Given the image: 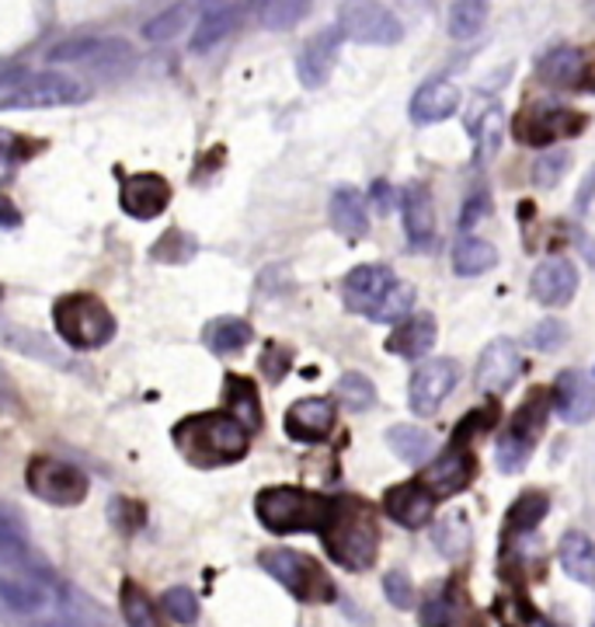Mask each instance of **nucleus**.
I'll list each match as a JSON object with an SVG mask.
<instances>
[{
  "label": "nucleus",
  "instance_id": "1",
  "mask_svg": "<svg viewBox=\"0 0 595 627\" xmlns=\"http://www.w3.org/2000/svg\"><path fill=\"white\" fill-rule=\"evenodd\" d=\"M171 440L182 450V457L196 467H226L237 464L247 446H252V432L230 411H199L188 415L175 426Z\"/></svg>",
  "mask_w": 595,
  "mask_h": 627
},
{
  "label": "nucleus",
  "instance_id": "2",
  "mask_svg": "<svg viewBox=\"0 0 595 627\" xmlns=\"http://www.w3.org/2000/svg\"><path fill=\"white\" fill-rule=\"evenodd\" d=\"M324 547L328 555L352 568V572H362L376 561V550H380V530L373 520V509L359 499H335L331 502V520L328 526L320 530Z\"/></svg>",
  "mask_w": 595,
  "mask_h": 627
},
{
  "label": "nucleus",
  "instance_id": "3",
  "mask_svg": "<svg viewBox=\"0 0 595 627\" xmlns=\"http://www.w3.org/2000/svg\"><path fill=\"white\" fill-rule=\"evenodd\" d=\"M331 502L317 491H303L293 485H279V488H265L255 499V512L265 530L272 534H303V530H314L320 534L331 520Z\"/></svg>",
  "mask_w": 595,
  "mask_h": 627
},
{
  "label": "nucleus",
  "instance_id": "4",
  "mask_svg": "<svg viewBox=\"0 0 595 627\" xmlns=\"http://www.w3.org/2000/svg\"><path fill=\"white\" fill-rule=\"evenodd\" d=\"M88 98V88L81 81L67 78L56 70H0V112L8 108H60L77 105Z\"/></svg>",
  "mask_w": 595,
  "mask_h": 627
},
{
  "label": "nucleus",
  "instance_id": "5",
  "mask_svg": "<svg viewBox=\"0 0 595 627\" xmlns=\"http://www.w3.org/2000/svg\"><path fill=\"white\" fill-rule=\"evenodd\" d=\"M52 325L70 349L94 352L115 338V314L94 293H67L52 303Z\"/></svg>",
  "mask_w": 595,
  "mask_h": 627
},
{
  "label": "nucleus",
  "instance_id": "6",
  "mask_svg": "<svg viewBox=\"0 0 595 627\" xmlns=\"http://www.w3.org/2000/svg\"><path fill=\"white\" fill-rule=\"evenodd\" d=\"M258 565L303 603H331L335 600V582L314 558H306L303 550L268 547V550H261Z\"/></svg>",
  "mask_w": 595,
  "mask_h": 627
},
{
  "label": "nucleus",
  "instance_id": "7",
  "mask_svg": "<svg viewBox=\"0 0 595 627\" xmlns=\"http://www.w3.org/2000/svg\"><path fill=\"white\" fill-rule=\"evenodd\" d=\"M25 485L35 499H43L46 506L56 509H73L88 499L91 481L81 467H73L70 461L52 457V453H35L25 467Z\"/></svg>",
  "mask_w": 595,
  "mask_h": 627
},
{
  "label": "nucleus",
  "instance_id": "8",
  "mask_svg": "<svg viewBox=\"0 0 595 627\" xmlns=\"http://www.w3.org/2000/svg\"><path fill=\"white\" fill-rule=\"evenodd\" d=\"M338 28L359 46H397L405 39V25L380 0H345L338 8Z\"/></svg>",
  "mask_w": 595,
  "mask_h": 627
},
{
  "label": "nucleus",
  "instance_id": "9",
  "mask_svg": "<svg viewBox=\"0 0 595 627\" xmlns=\"http://www.w3.org/2000/svg\"><path fill=\"white\" fill-rule=\"evenodd\" d=\"M397 290V279L387 265H359L341 282V300L352 314L373 317L383 311V303L390 300V293Z\"/></svg>",
  "mask_w": 595,
  "mask_h": 627
},
{
  "label": "nucleus",
  "instance_id": "10",
  "mask_svg": "<svg viewBox=\"0 0 595 627\" xmlns=\"http://www.w3.org/2000/svg\"><path fill=\"white\" fill-rule=\"evenodd\" d=\"M459 384V363L456 359H429V363H421L411 376V387H408V397H411V411L429 418L443 408V402L453 394V387Z\"/></svg>",
  "mask_w": 595,
  "mask_h": 627
},
{
  "label": "nucleus",
  "instance_id": "11",
  "mask_svg": "<svg viewBox=\"0 0 595 627\" xmlns=\"http://www.w3.org/2000/svg\"><path fill=\"white\" fill-rule=\"evenodd\" d=\"M132 56V46L119 35H73V39L56 43L46 53V63H88V67H105V63H126Z\"/></svg>",
  "mask_w": 595,
  "mask_h": 627
},
{
  "label": "nucleus",
  "instance_id": "12",
  "mask_svg": "<svg viewBox=\"0 0 595 627\" xmlns=\"http://www.w3.org/2000/svg\"><path fill=\"white\" fill-rule=\"evenodd\" d=\"M171 202V185L158 171L119 175V206L132 220H158Z\"/></svg>",
  "mask_w": 595,
  "mask_h": 627
},
{
  "label": "nucleus",
  "instance_id": "13",
  "mask_svg": "<svg viewBox=\"0 0 595 627\" xmlns=\"http://www.w3.org/2000/svg\"><path fill=\"white\" fill-rule=\"evenodd\" d=\"M520 376H523V356L515 349V341L494 338L481 352V359H477V387L488 394H505Z\"/></svg>",
  "mask_w": 595,
  "mask_h": 627
},
{
  "label": "nucleus",
  "instance_id": "14",
  "mask_svg": "<svg viewBox=\"0 0 595 627\" xmlns=\"http://www.w3.org/2000/svg\"><path fill=\"white\" fill-rule=\"evenodd\" d=\"M529 293L544 307H564L579 293V269L568 258H547L529 276Z\"/></svg>",
  "mask_w": 595,
  "mask_h": 627
},
{
  "label": "nucleus",
  "instance_id": "15",
  "mask_svg": "<svg viewBox=\"0 0 595 627\" xmlns=\"http://www.w3.org/2000/svg\"><path fill=\"white\" fill-rule=\"evenodd\" d=\"M335 432V405L328 397H303L285 411V436L296 443H320Z\"/></svg>",
  "mask_w": 595,
  "mask_h": 627
},
{
  "label": "nucleus",
  "instance_id": "16",
  "mask_svg": "<svg viewBox=\"0 0 595 627\" xmlns=\"http://www.w3.org/2000/svg\"><path fill=\"white\" fill-rule=\"evenodd\" d=\"M383 509H387V516L394 523L418 530V526H425L432 520L435 496L421 481H400V485L383 491Z\"/></svg>",
  "mask_w": 595,
  "mask_h": 627
},
{
  "label": "nucleus",
  "instance_id": "17",
  "mask_svg": "<svg viewBox=\"0 0 595 627\" xmlns=\"http://www.w3.org/2000/svg\"><path fill=\"white\" fill-rule=\"evenodd\" d=\"M553 408L564 418L568 426H582L595 415V384L582 370H564L553 380Z\"/></svg>",
  "mask_w": 595,
  "mask_h": 627
},
{
  "label": "nucleus",
  "instance_id": "18",
  "mask_svg": "<svg viewBox=\"0 0 595 627\" xmlns=\"http://www.w3.org/2000/svg\"><path fill=\"white\" fill-rule=\"evenodd\" d=\"M341 28H324L317 32L311 43L303 46L300 60H296V73L303 88H320L324 81L331 78L335 70V60H338V49H341Z\"/></svg>",
  "mask_w": 595,
  "mask_h": 627
},
{
  "label": "nucleus",
  "instance_id": "19",
  "mask_svg": "<svg viewBox=\"0 0 595 627\" xmlns=\"http://www.w3.org/2000/svg\"><path fill=\"white\" fill-rule=\"evenodd\" d=\"M470 481H474V461L470 453L459 446H453L450 453H439L429 464L425 478H421V485H425L435 499H450L456 491H464Z\"/></svg>",
  "mask_w": 595,
  "mask_h": 627
},
{
  "label": "nucleus",
  "instance_id": "20",
  "mask_svg": "<svg viewBox=\"0 0 595 627\" xmlns=\"http://www.w3.org/2000/svg\"><path fill=\"white\" fill-rule=\"evenodd\" d=\"M459 108V88L446 78H432L425 81L411 98V119L418 126H432V123H446L456 116Z\"/></svg>",
  "mask_w": 595,
  "mask_h": 627
},
{
  "label": "nucleus",
  "instance_id": "21",
  "mask_svg": "<svg viewBox=\"0 0 595 627\" xmlns=\"http://www.w3.org/2000/svg\"><path fill=\"white\" fill-rule=\"evenodd\" d=\"M400 213H405V231H408V241L415 248H425L435 237V209H432V196L429 188L421 182H411L405 185V193H400Z\"/></svg>",
  "mask_w": 595,
  "mask_h": 627
},
{
  "label": "nucleus",
  "instance_id": "22",
  "mask_svg": "<svg viewBox=\"0 0 595 627\" xmlns=\"http://www.w3.org/2000/svg\"><path fill=\"white\" fill-rule=\"evenodd\" d=\"M435 335H439V325L432 314H411L400 321L394 335L387 338V352L405 356V359H421L435 346Z\"/></svg>",
  "mask_w": 595,
  "mask_h": 627
},
{
  "label": "nucleus",
  "instance_id": "23",
  "mask_svg": "<svg viewBox=\"0 0 595 627\" xmlns=\"http://www.w3.org/2000/svg\"><path fill=\"white\" fill-rule=\"evenodd\" d=\"M331 223L335 231L345 237H362L370 227V206L362 199L359 188L352 185H341L338 193L331 196Z\"/></svg>",
  "mask_w": 595,
  "mask_h": 627
},
{
  "label": "nucleus",
  "instance_id": "24",
  "mask_svg": "<svg viewBox=\"0 0 595 627\" xmlns=\"http://www.w3.org/2000/svg\"><path fill=\"white\" fill-rule=\"evenodd\" d=\"M579 129H582V116H574V112H564V108H547L540 116H533L520 126V137L533 147H547Z\"/></svg>",
  "mask_w": 595,
  "mask_h": 627
},
{
  "label": "nucleus",
  "instance_id": "25",
  "mask_svg": "<svg viewBox=\"0 0 595 627\" xmlns=\"http://www.w3.org/2000/svg\"><path fill=\"white\" fill-rule=\"evenodd\" d=\"M585 70H588L585 56H582V49H574V46L550 49L544 60H540V67H536V73H540V78H544L547 84H553V88H574V84H582Z\"/></svg>",
  "mask_w": 595,
  "mask_h": 627
},
{
  "label": "nucleus",
  "instance_id": "26",
  "mask_svg": "<svg viewBox=\"0 0 595 627\" xmlns=\"http://www.w3.org/2000/svg\"><path fill=\"white\" fill-rule=\"evenodd\" d=\"M470 132L477 140V161H491L505 137V108L498 102L477 105L474 119H470Z\"/></svg>",
  "mask_w": 595,
  "mask_h": 627
},
{
  "label": "nucleus",
  "instance_id": "27",
  "mask_svg": "<svg viewBox=\"0 0 595 627\" xmlns=\"http://www.w3.org/2000/svg\"><path fill=\"white\" fill-rule=\"evenodd\" d=\"M561 568L568 579L595 589V544L585 534H579V530L561 537Z\"/></svg>",
  "mask_w": 595,
  "mask_h": 627
},
{
  "label": "nucleus",
  "instance_id": "28",
  "mask_svg": "<svg viewBox=\"0 0 595 627\" xmlns=\"http://www.w3.org/2000/svg\"><path fill=\"white\" fill-rule=\"evenodd\" d=\"M226 411L241 418L247 432L261 426V402H258V387L247 376H226Z\"/></svg>",
  "mask_w": 595,
  "mask_h": 627
},
{
  "label": "nucleus",
  "instance_id": "29",
  "mask_svg": "<svg viewBox=\"0 0 595 627\" xmlns=\"http://www.w3.org/2000/svg\"><path fill=\"white\" fill-rule=\"evenodd\" d=\"M252 8L258 14L261 28L290 32L303 22L306 11H311V0H252Z\"/></svg>",
  "mask_w": 595,
  "mask_h": 627
},
{
  "label": "nucleus",
  "instance_id": "30",
  "mask_svg": "<svg viewBox=\"0 0 595 627\" xmlns=\"http://www.w3.org/2000/svg\"><path fill=\"white\" fill-rule=\"evenodd\" d=\"M252 325L247 321H241V317H220V321H209L206 325V346L213 349L217 356H234V352H241L247 341H252Z\"/></svg>",
  "mask_w": 595,
  "mask_h": 627
},
{
  "label": "nucleus",
  "instance_id": "31",
  "mask_svg": "<svg viewBox=\"0 0 595 627\" xmlns=\"http://www.w3.org/2000/svg\"><path fill=\"white\" fill-rule=\"evenodd\" d=\"M498 265V248L481 237H464L453 248V272L456 276H485Z\"/></svg>",
  "mask_w": 595,
  "mask_h": 627
},
{
  "label": "nucleus",
  "instance_id": "32",
  "mask_svg": "<svg viewBox=\"0 0 595 627\" xmlns=\"http://www.w3.org/2000/svg\"><path fill=\"white\" fill-rule=\"evenodd\" d=\"M0 600H4L11 611H18V614H38L46 606L49 593H46V585L38 582L35 576L0 579Z\"/></svg>",
  "mask_w": 595,
  "mask_h": 627
},
{
  "label": "nucleus",
  "instance_id": "33",
  "mask_svg": "<svg viewBox=\"0 0 595 627\" xmlns=\"http://www.w3.org/2000/svg\"><path fill=\"white\" fill-rule=\"evenodd\" d=\"M119 606H122V620L126 627H167L164 617L158 606L150 603V596L143 593V589L126 579L122 582V593H119Z\"/></svg>",
  "mask_w": 595,
  "mask_h": 627
},
{
  "label": "nucleus",
  "instance_id": "34",
  "mask_svg": "<svg viewBox=\"0 0 595 627\" xmlns=\"http://www.w3.org/2000/svg\"><path fill=\"white\" fill-rule=\"evenodd\" d=\"M237 14H241V8L217 11V14H199V25H196V32H191V53H209L217 43H223L226 35L234 32Z\"/></svg>",
  "mask_w": 595,
  "mask_h": 627
},
{
  "label": "nucleus",
  "instance_id": "35",
  "mask_svg": "<svg viewBox=\"0 0 595 627\" xmlns=\"http://www.w3.org/2000/svg\"><path fill=\"white\" fill-rule=\"evenodd\" d=\"M488 22V0H453L450 8V35L456 43L474 39Z\"/></svg>",
  "mask_w": 595,
  "mask_h": 627
},
{
  "label": "nucleus",
  "instance_id": "36",
  "mask_svg": "<svg viewBox=\"0 0 595 627\" xmlns=\"http://www.w3.org/2000/svg\"><path fill=\"white\" fill-rule=\"evenodd\" d=\"M387 443L405 464H421V461H429V453H432V436L418 426H394L387 432Z\"/></svg>",
  "mask_w": 595,
  "mask_h": 627
},
{
  "label": "nucleus",
  "instance_id": "37",
  "mask_svg": "<svg viewBox=\"0 0 595 627\" xmlns=\"http://www.w3.org/2000/svg\"><path fill=\"white\" fill-rule=\"evenodd\" d=\"M188 4H171L164 8L158 18H150V22L143 25V39L147 43H171V39H178V35L188 28Z\"/></svg>",
  "mask_w": 595,
  "mask_h": 627
},
{
  "label": "nucleus",
  "instance_id": "38",
  "mask_svg": "<svg viewBox=\"0 0 595 627\" xmlns=\"http://www.w3.org/2000/svg\"><path fill=\"white\" fill-rule=\"evenodd\" d=\"M533 440H526V436H520V432H505L502 440H498V446H494V464H498V471L502 474H520L526 464H529V453H533Z\"/></svg>",
  "mask_w": 595,
  "mask_h": 627
},
{
  "label": "nucleus",
  "instance_id": "39",
  "mask_svg": "<svg viewBox=\"0 0 595 627\" xmlns=\"http://www.w3.org/2000/svg\"><path fill=\"white\" fill-rule=\"evenodd\" d=\"M335 394L341 397V405L345 408H352V411H366L376 405V387H373V380L370 376H362V373H345L338 380V387Z\"/></svg>",
  "mask_w": 595,
  "mask_h": 627
},
{
  "label": "nucleus",
  "instance_id": "40",
  "mask_svg": "<svg viewBox=\"0 0 595 627\" xmlns=\"http://www.w3.org/2000/svg\"><path fill=\"white\" fill-rule=\"evenodd\" d=\"M547 509H550V502H547L544 491H526V496L515 499V506H512V512H509V523H512L515 530H533V526L544 523Z\"/></svg>",
  "mask_w": 595,
  "mask_h": 627
},
{
  "label": "nucleus",
  "instance_id": "41",
  "mask_svg": "<svg viewBox=\"0 0 595 627\" xmlns=\"http://www.w3.org/2000/svg\"><path fill=\"white\" fill-rule=\"evenodd\" d=\"M467 544H470V530H467L464 520L450 516L446 523L435 526V547L443 550L446 558H459L467 550Z\"/></svg>",
  "mask_w": 595,
  "mask_h": 627
},
{
  "label": "nucleus",
  "instance_id": "42",
  "mask_svg": "<svg viewBox=\"0 0 595 627\" xmlns=\"http://www.w3.org/2000/svg\"><path fill=\"white\" fill-rule=\"evenodd\" d=\"M568 164L571 158L564 154V150H550V154H540L533 164V185L536 188H553L564 175H568Z\"/></svg>",
  "mask_w": 595,
  "mask_h": 627
},
{
  "label": "nucleus",
  "instance_id": "43",
  "mask_svg": "<svg viewBox=\"0 0 595 627\" xmlns=\"http://www.w3.org/2000/svg\"><path fill=\"white\" fill-rule=\"evenodd\" d=\"M150 255L158 262H188L191 255H196V241H191L185 231H178V227H171V231L153 244Z\"/></svg>",
  "mask_w": 595,
  "mask_h": 627
},
{
  "label": "nucleus",
  "instance_id": "44",
  "mask_svg": "<svg viewBox=\"0 0 595 627\" xmlns=\"http://www.w3.org/2000/svg\"><path fill=\"white\" fill-rule=\"evenodd\" d=\"M164 614L175 620V624H196L199 617V603H196V593L185 585H175L164 593Z\"/></svg>",
  "mask_w": 595,
  "mask_h": 627
},
{
  "label": "nucleus",
  "instance_id": "45",
  "mask_svg": "<svg viewBox=\"0 0 595 627\" xmlns=\"http://www.w3.org/2000/svg\"><path fill=\"white\" fill-rule=\"evenodd\" d=\"M383 593H387V600L397 606V611H408V606L415 603V582L408 572L394 568V572L383 576Z\"/></svg>",
  "mask_w": 595,
  "mask_h": 627
},
{
  "label": "nucleus",
  "instance_id": "46",
  "mask_svg": "<svg viewBox=\"0 0 595 627\" xmlns=\"http://www.w3.org/2000/svg\"><path fill=\"white\" fill-rule=\"evenodd\" d=\"M564 338H568L564 325H561V321H553V317L540 321V325H536V328L529 332L533 349H540V352H558Z\"/></svg>",
  "mask_w": 595,
  "mask_h": 627
},
{
  "label": "nucleus",
  "instance_id": "47",
  "mask_svg": "<svg viewBox=\"0 0 595 627\" xmlns=\"http://www.w3.org/2000/svg\"><path fill=\"white\" fill-rule=\"evenodd\" d=\"M290 363H293V352L285 346H279V341H268L265 352H261V370H265L268 380H272V384H279V380L285 376Z\"/></svg>",
  "mask_w": 595,
  "mask_h": 627
},
{
  "label": "nucleus",
  "instance_id": "48",
  "mask_svg": "<svg viewBox=\"0 0 595 627\" xmlns=\"http://www.w3.org/2000/svg\"><path fill=\"white\" fill-rule=\"evenodd\" d=\"M112 520L119 523L122 534H137V530L143 526V520H147V512H143V506H140V502L115 499V506H112Z\"/></svg>",
  "mask_w": 595,
  "mask_h": 627
},
{
  "label": "nucleus",
  "instance_id": "49",
  "mask_svg": "<svg viewBox=\"0 0 595 627\" xmlns=\"http://www.w3.org/2000/svg\"><path fill=\"white\" fill-rule=\"evenodd\" d=\"M453 624V606L446 596H432L421 606V627H450Z\"/></svg>",
  "mask_w": 595,
  "mask_h": 627
},
{
  "label": "nucleus",
  "instance_id": "50",
  "mask_svg": "<svg viewBox=\"0 0 595 627\" xmlns=\"http://www.w3.org/2000/svg\"><path fill=\"white\" fill-rule=\"evenodd\" d=\"M22 158H25V140L14 137L8 129H0V175L11 171V164H18Z\"/></svg>",
  "mask_w": 595,
  "mask_h": 627
},
{
  "label": "nucleus",
  "instance_id": "51",
  "mask_svg": "<svg viewBox=\"0 0 595 627\" xmlns=\"http://www.w3.org/2000/svg\"><path fill=\"white\" fill-rule=\"evenodd\" d=\"M0 411H22V391L4 363H0Z\"/></svg>",
  "mask_w": 595,
  "mask_h": 627
},
{
  "label": "nucleus",
  "instance_id": "52",
  "mask_svg": "<svg viewBox=\"0 0 595 627\" xmlns=\"http://www.w3.org/2000/svg\"><path fill=\"white\" fill-rule=\"evenodd\" d=\"M488 209H491V206H488V196H481V193L470 196V199H467V209H464V231H470L477 220L488 217Z\"/></svg>",
  "mask_w": 595,
  "mask_h": 627
},
{
  "label": "nucleus",
  "instance_id": "53",
  "mask_svg": "<svg viewBox=\"0 0 595 627\" xmlns=\"http://www.w3.org/2000/svg\"><path fill=\"white\" fill-rule=\"evenodd\" d=\"M241 0H199V14H217V11H234Z\"/></svg>",
  "mask_w": 595,
  "mask_h": 627
},
{
  "label": "nucleus",
  "instance_id": "54",
  "mask_svg": "<svg viewBox=\"0 0 595 627\" xmlns=\"http://www.w3.org/2000/svg\"><path fill=\"white\" fill-rule=\"evenodd\" d=\"M18 220H22L18 217V209L8 199H0V227H18Z\"/></svg>",
  "mask_w": 595,
  "mask_h": 627
},
{
  "label": "nucleus",
  "instance_id": "55",
  "mask_svg": "<svg viewBox=\"0 0 595 627\" xmlns=\"http://www.w3.org/2000/svg\"><path fill=\"white\" fill-rule=\"evenodd\" d=\"M592 193H595V167L588 171L585 185L579 188V209H588V199H592Z\"/></svg>",
  "mask_w": 595,
  "mask_h": 627
},
{
  "label": "nucleus",
  "instance_id": "56",
  "mask_svg": "<svg viewBox=\"0 0 595 627\" xmlns=\"http://www.w3.org/2000/svg\"><path fill=\"white\" fill-rule=\"evenodd\" d=\"M579 252L588 258V265L595 269V237L592 234H579Z\"/></svg>",
  "mask_w": 595,
  "mask_h": 627
},
{
  "label": "nucleus",
  "instance_id": "57",
  "mask_svg": "<svg viewBox=\"0 0 595 627\" xmlns=\"http://www.w3.org/2000/svg\"><path fill=\"white\" fill-rule=\"evenodd\" d=\"M376 199H380L376 206L383 209V213H387V209H390V199H387V185H376Z\"/></svg>",
  "mask_w": 595,
  "mask_h": 627
},
{
  "label": "nucleus",
  "instance_id": "58",
  "mask_svg": "<svg viewBox=\"0 0 595 627\" xmlns=\"http://www.w3.org/2000/svg\"><path fill=\"white\" fill-rule=\"evenodd\" d=\"M0 300H4V290H0Z\"/></svg>",
  "mask_w": 595,
  "mask_h": 627
},
{
  "label": "nucleus",
  "instance_id": "59",
  "mask_svg": "<svg viewBox=\"0 0 595 627\" xmlns=\"http://www.w3.org/2000/svg\"><path fill=\"white\" fill-rule=\"evenodd\" d=\"M592 627H595V620H592Z\"/></svg>",
  "mask_w": 595,
  "mask_h": 627
}]
</instances>
